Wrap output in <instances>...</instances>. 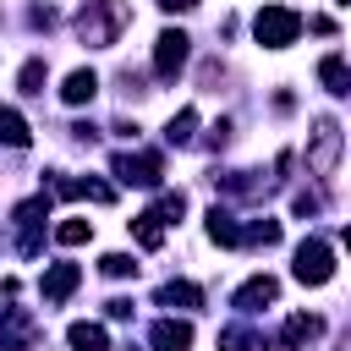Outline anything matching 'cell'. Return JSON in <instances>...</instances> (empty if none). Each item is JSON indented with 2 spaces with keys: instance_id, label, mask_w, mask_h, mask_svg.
Returning <instances> with one entry per match:
<instances>
[{
  "instance_id": "7402d4cb",
  "label": "cell",
  "mask_w": 351,
  "mask_h": 351,
  "mask_svg": "<svg viewBox=\"0 0 351 351\" xmlns=\"http://www.w3.org/2000/svg\"><path fill=\"white\" fill-rule=\"evenodd\" d=\"M280 219H252V225H241V247H280Z\"/></svg>"
},
{
  "instance_id": "ba28073f",
  "label": "cell",
  "mask_w": 351,
  "mask_h": 351,
  "mask_svg": "<svg viewBox=\"0 0 351 351\" xmlns=\"http://www.w3.org/2000/svg\"><path fill=\"white\" fill-rule=\"evenodd\" d=\"M274 296H280V280H274V274H252L247 285H236L230 302H236V313H258V307H269Z\"/></svg>"
},
{
  "instance_id": "8fae6325",
  "label": "cell",
  "mask_w": 351,
  "mask_h": 351,
  "mask_svg": "<svg viewBox=\"0 0 351 351\" xmlns=\"http://www.w3.org/2000/svg\"><path fill=\"white\" fill-rule=\"evenodd\" d=\"M77 285H82V269H77V263H49L38 291H44V302H66Z\"/></svg>"
},
{
  "instance_id": "d6986e66",
  "label": "cell",
  "mask_w": 351,
  "mask_h": 351,
  "mask_svg": "<svg viewBox=\"0 0 351 351\" xmlns=\"http://www.w3.org/2000/svg\"><path fill=\"white\" fill-rule=\"evenodd\" d=\"M192 137H197V110L186 104V110H176V115L165 121V143H176V148H186Z\"/></svg>"
},
{
  "instance_id": "f1b7e54d",
  "label": "cell",
  "mask_w": 351,
  "mask_h": 351,
  "mask_svg": "<svg viewBox=\"0 0 351 351\" xmlns=\"http://www.w3.org/2000/svg\"><path fill=\"white\" fill-rule=\"evenodd\" d=\"M27 22H33V27H49V22H55V5H33Z\"/></svg>"
},
{
  "instance_id": "e0dca14e",
  "label": "cell",
  "mask_w": 351,
  "mask_h": 351,
  "mask_svg": "<svg viewBox=\"0 0 351 351\" xmlns=\"http://www.w3.org/2000/svg\"><path fill=\"white\" fill-rule=\"evenodd\" d=\"M132 236H137V247H143V252H159V247H165V219L148 208V214H137V219H132Z\"/></svg>"
},
{
  "instance_id": "52a82bcc",
  "label": "cell",
  "mask_w": 351,
  "mask_h": 351,
  "mask_svg": "<svg viewBox=\"0 0 351 351\" xmlns=\"http://www.w3.org/2000/svg\"><path fill=\"white\" fill-rule=\"evenodd\" d=\"M33 340H38V318L27 307H5V318H0V351H27Z\"/></svg>"
},
{
  "instance_id": "f546056e",
  "label": "cell",
  "mask_w": 351,
  "mask_h": 351,
  "mask_svg": "<svg viewBox=\"0 0 351 351\" xmlns=\"http://www.w3.org/2000/svg\"><path fill=\"white\" fill-rule=\"evenodd\" d=\"M104 313H110V318H132V302H126V296H115V302H104Z\"/></svg>"
},
{
  "instance_id": "ac0fdd59",
  "label": "cell",
  "mask_w": 351,
  "mask_h": 351,
  "mask_svg": "<svg viewBox=\"0 0 351 351\" xmlns=\"http://www.w3.org/2000/svg\"><path fill=\"white\" fill-rule=\"evenodd\" d=\"M159 307H203V291L192 280H165L159 285Z\"/></svg>"
},
{
  "instance_id": "9c48e42d",
  "label": "cell",
  "mask_w": 351,
  "mask_h": 351,
  "mask_svg": "<svg viewBox=\"0 0 351 351\" xmlns=\"http://www.w3.org/2000/svg\"><path fill=\"white\" fill-rule=\"evenodd\" d=\"M318 335H324V318H313V313H291L285 329H280V351H302V346H313Z\"/></svg>"
},
{
  "instance_id": "5bb4252c",
  "label": "cell",
  "mask_w": 351,
  "mask_h": 351,
  "mask_svg": "<svg viewBox=\"0 0 351 351\" xmlns=\"http://www.w3.org/2000/svg\"><path fill=\"white\" fill-rule=\"evenodd\" d=\"M66 346H71V351H110V335H104V324L77 318V324L66 329Z\"/></svg>"
},
{
  "instance_id": "8992f818",
  "label": "cell",
  "mask_w": 351,
  "mask_h": 351,
  "mask_svg": "<svg viewBox=\"0 0 351 351\" xmlns=\"http://www.w3.org/2000/svg\"><path fill=\"white\" fill-rule=\"evenodd\" d=\"M110 170H115L126 186H159L165 159H159V154H115V159H110Z\"/></svg>"
},
{
  "instance_id": "83f0119b",
  "label": "cell",
  "mask_w": 351,
  "mask_h": 351,
  "mask_svg": "<svg viewBox=\"0 0 351 351\" xmlns=\"http://www.w3.org/2000/svg\"><path fill=\"white\" fill-rule=\"evenodd\" d=\"M291 214H296V219L318 214V197H313V192H296V197H291Z\"/></svg>"
},
{
  "instance_id": "d6a6232c",
  "label": "cell",
  "mask_w": 351,
  "mask_h": 351,
  "mask_svg": "<svg viewBox=\"0 0 351 351\" xmlns=\"http://www.w3.org/2000/svg\"><path fill=\"white\" fill-rule=\"evenodd\" d=\"M340 5H351V0H340Z\"/></svg>"
},
{
  "instance_id": "7c38bea8",
  "label": "cell",
  "mask_w": 351,
  "mask_h": 351,
  "mask_svg": "<svg viewBox=\"0 0 351 351\" xmlns=\"http://www.w3.org/2000/svg\"><path fill=\"white\" fill-rule=\"evenodd\" d=\"M148 340H154V351H186L192 346V324L186 318H159L148 329Z\"/></svg>"
},
{
  "instance_id": "484cf974",
  "label": "cell",
  "mask_w": 351,
  "mask_h": 351,
  "mask_svg": "<svg viewBox=\"0 0 351 351\" xmlns=\"http://www.w3.org/2000/svg\"><path fill=\"white\" fill-rule=\"evenodd\" d=\"M154 214L170 225V219H181L186 214V192H159V203H154Z\"/></svg>"
},
{
  "instance_id": "ffe728a7",
  "label": "cell",
  "mask_w": 351,
  "mask_h": 351,
  "mask_svg": "<svg viewBox=\"0 0 351 351\" xmlns=\"http://www.w3.org/2000/svg\"><path fill=\"white\" fill-rule=\"evenodd\" d=\"M214 181H219L225 197H258L263 192V176H252V170H230V176H214Z\"/></svg>"
},
{
  "instance_id": "3957f363",
  "label": "cell",
  "mask_w": 351,
  "mask_h": 351,
  "mask_svg": "<svg viewBox=\"0 0 351 351\" xmlns=\"http://www.w3.org/2000/svg\"><path fill=\"white\" fill-rule=\"evenodd\" d=\"M340 148H346L340 126H335L329 115H318V121H313V143H307V170H313V176H329V170L340 165Z\"/></svg>"
},
{
  "instance_id": "4316f807",
  "label": "cell",
  "mask_w": 351,
  "mask_h": 351,
  "mask_svg": "<svg viewBox=\"0 0 351 351\" xmlns=\"http://www.w3.org/2000/svg\"><path fill=\"white\" fill-rule=\"evenodd\" d=\"M99 269H104L110 280H126V274H137V263H132V252H104V258H99Z\"/></svg>"
},
{
  "instance_id": "6da1fadb",
  "label": "cell",
  "mask_w": 351,
  "mask_h": 351,
  "mask_svg": "<svg viewBox=\"0 0 351 351\" xmlns=\"http://www.w3.org/2000/svg\"><path fill=\"white\" fill-rule=\"evenodd\" d=\"M126 22H132L126 0H88V5L77 11V38H82L88 49H110V44H121Z\"/></svg>"
},
{
  "instance_id": "7a4b0ae2",
  "label": "cell",
  "mask_w": 351,
  "mask_h": 351,
  "mask_svg": "<svg viewBox=\"0 0 351 351\" xmlns=\"http://www.w3.org/2000/svg\"><path fill=\"white\" fill-rule=\"evenodd\" d=\"M252 38H258L263 49H291V44L302 38V16H296L291 5H263V11L252 16Z\"/></svg>"
},
{
  "instance_id": "2e32d148",
  "label": "cell",
  "mask_w": 351,
  "mask_h": 351,
  "mask_svg": "<svg viewBox=\"0 0 351 351\" xmlns=\"http://www.w3.org/2000/svg\"><path fill=\"white\" fill-rule=\"evenodd\" d=\"M318 82H324L335 99H346V93H351V66H346L340 55H324V60H318Z\"/></svg>"
},
{
  "instance_id": "603a6c76",
  "label": "cell",
  "mask_w": 351,
  "mask_h": 351,
  "mask_svg": "<svg viewBox=\"0 0 351 351\" xmlns=\"http://www.w3.org/2000/svg\"><path fill=\"white\" fill-rule=\"evenodd\" d=\"M0 143H5V148H27V143H33V132H27V121H22L16 110H0Z\"/></svg>"
},
{
  "instance_id": "4fadbf2b",
  "label": "cell",
  "mask_w": 351,
  "mask_h": 351,
  "mask_svg": "<svg viewBox=\"0 0 351 351\" xmlns=\"http://www.w3.org/2000/svg\"><path fill=\"white\" fill-rule=\"evenodd\" d=\"M203 230H208L214 247H241V219H236L230 208H219V203L208 208V225H203Z\"/></svg>"
},
{
  "instance_id": "4dcf8cb0",
  "label": "cell",
  "mask_w": 351,
  "mask_h": 351,
  "mask_svg": "<svg viewBox=\"0 0 351 351\" xmlns=\"http://www.w3.org/2000/svg\"><path fill=\"white\" fill-rule=\"evenodd\" d=\"M159 5H165V11H192L197 0H159Z\"/></svg>"
},
{
  "instance_id": "d4e9b609",
  "label": "cell",
  "mask_w": 351,
  "mask_h": 351,
  "mask_svg": "<svg viewBox=\"0 0 351 351\" xmlns=\"http://www.w3.org/2000/svg\"><path fill=\"white\" fill-rule=\"evenodd\" d=\"M55 241L60 247H82V241H93V225L88 219H60L55 225Z\"/></svg>"
},
{
  "instance_id": "1f68e13d",
  "label": "cell",
  "mask_w": 351,
  "mask_h": 351,
  "mask_svg": "<svg viewBox=\"0 0 351 351\" xmlns=\"http://www.w3.org/2000/svg\"><path fill=\"white\" fill-rule=\"evenodd\" d=\"M340 241H346V252H351V225H346V230H340Z\"/></svg>"
},
{
  "instance_id": "cb8c5ba5",
  "label": "cell",
  "mask_w": 351,
  "mask_h": 351,
  "mask_svg": "<svg viewBox=\"0 0 351 351\" xmlns=\"http://www.w3.org/2000/svg\"><path fill=\"white\" fill-rule=\"evenodd\" d=\"M263 340L247 329V324H230V329H219V351H258Z\"/></svg>"
},
{
  "instance_id": "277c9868",
  "label": "cell",
  "mask_w": 351,
  "mask_h": 351,
  "mask_svg": "<svg viewBox=\"0 0 351 351\" xmlns=\"http://www.w3.org/2000/svg\"><path fill=\"white\" fill-rule=\"evenodd\" d=\"M186 55H192V38H186L181 27H165V33L154 38V71H159L165 82H176V77L186 71Z\"/></svg>"
},
{
  "instance_id": "44dd1931",
  "label": "cell",
  "mask_w": 351,
  "mask_h": 351,
  "mask_svg": "<svg viewBox=\"0 0 351 351\" xmlns=\"http://www.w3.org/2000/svg\"><path fill=\"white\" fill-rule=\"evenodd\" d=\"M44 82H49V66L33 55V60H22V71H16V93H27V99H38L44 93Z\"/></svg>"
},
{
  "instance_id": "9a60e30c",
  "label": "cell",
  "mask_w": 351,
  "mask_h": 351,
  "mask_svg": "<svg viewBox=\"0 0 351 351\" xmlns=\"http://www.w3.org/2000/svg\"><path fill=\"white\" fill-rule=\"evenodd\" d=\"M93 93H99V71H93V66H77V71L60 82V99H66V104H88Z\"/></svg>"
},
{
  "instance_id": "30bf717a",
  "label": "cell",
  "mask_w": 351,
  "mask_h": 351,
  "mask_svg": "<svg viewBox=\"0 0 351 351\" xmlns=\"http://www.w3.org/2000/svg\"><path fill=\"white\" fill-rule=\"evenodd\" d=\"M49 197H93V203H115V186H110V181H71V176H55V181H49Z\"/></svg>"
},
{
  "instance_id": "5b68a950",
  "label": "cell",
  "mask_w": 351,
  "mask_h": 351,
  "mask_svg": "<svg viewBox=\"0 0 351 351\" xmlns=\"http://www.w3.org/2000/svg\"><path fill=\"white\" fill-rule=\"evenodd\" d=\"M291 274H296L302 285H324V280L335 274V252H329V241L307 236V241L296 247V263H291Z\"/></svg>"
}]
</instances>
